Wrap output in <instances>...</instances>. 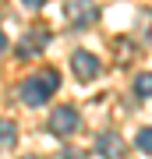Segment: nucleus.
<instances>
[{
	"mask_svg": "<svg viewBox=\"0 0 152 159\" xmlns=\"http://www.w3.org/2000/svg\"><path fill=\"white\" fill-rule=\"evenodd\" d=\"M57 85H60V74L57 71H39L35 78H28L21 85V99L28 102V106H39V102H46L57 92Z\"/></svg>",
	"mask_w": 152,
	"mask_h": 159,
	"instance_id": "f257e3e1",
	"label": "nucleus"
},
{
	"mask_svg": "<svg viewBox=\"0 0 152 159\" xmlns=\"http://www.w3.org/2000/svg\"><path fill=\"white\" fill-rule=\"evenodd\" d=\"M50 127L57 131V134H74V131L81 127V117L74 106H57L53 117H50Z\"/></svg>",
	"mask_w": 152,
	"mask_h": 159,
	"instance_id": "f03ea898",
	"label": "nucleus"
},
{
	"mask_svg": "<svg viewBox=\"0 0 152 159\" xmlns=\"http://www.w3.org/2000/svg\"><path fill=\"white\" fill-rule=\"evenodd\" d=\"M71 71L78 74V78H96L99 74V57H92L89 50H78L71 57Z\"/></svg>",
	"mask_w": 152,
	"mask_h": 159,
	"instance_id": "7ed1b4c3",
	"label": "nucleus"
},
{
	"mask_svg": "<svg viewBox=\"0 0 152 159\" xmlns=\"http://www.w3.org/2000/svg\"><path fill=\"white\" fill-rule=\"evenodd\" d=\"M71 18H74V25H89V21H96V4L92 0H71Z\"/></svg>",
	"mask_w": 152,
	"mask_h": 159,
	"instance_id": "20e7f679",
	"label": "nucleus"
},
{
	"mask_svg": "<svg viewBox=\"0 0 152 159\" xmlns=\"http://www.w3.org/2000/svg\"><path fill=\"white\" fill-rule=\"evenodd\" d=\"M99 148H103V156H110V159H113V156H120V152H124V142H120L113 131H106V134L99 138Z\"/></svg>",
	"mask_w": 152,
	"mask_h": 159,
	"instance_id": "39448f33",
	"label": "nucleus"
},
{
	"mask_svg": "<svg viewBox=\"0 0 152 159\" xmlns=\"http://www.w3.org/2000/svg\"><path fill=\"white\" fill-rule=\"evenodd\" d=\"M18 142V131H14V124H0V148H11Z\"/></svg>",
	"mask_w": 152,
	"mask_h": 159,
	"instance_id": "423d86ee",
	"label": "nucleus"
},
{
	"mask_svg": "<svg viewBox=\"0 0 152 159\" xmlns=\"http://www.w3.org/2000/svg\"><path fill=\"white\" fill-rule=\"evenodd\" d=\"M135 92H138V96H152V71H149V74H138Z\"/></svg>",
	"mask_w": 152,
	"mask_h": 159,
	"instance_id": "0eeeda50",
	"label": "nucleus"
},
{
	"mask_svg": "<svg viewBox=\"0 0 152 159\" xmlns=\"http://www.w3.org/2000/svg\"><path fill=\"white\" fill-rule=\"evenodd\" d=\"M138 148H141V152H149V156H152V127L138 131Z\"/></svg>",
	"mask_w": 152,
	"mask_h": 159,
	"instance_id": "6e6552de",
	"label": "nucleus"
},
{
	"mask_svg": "<svg viewBox=\"0 0 152 159\" xmlns=\"http://www.w3.org/2000/svg\"><path fill=\"white\" fill-rule=\"evenodd\" d=\"M32 50L39 53V50H43V43L35 39V35H25V43H21V53H25V57H28V53H32Z\"/></svg>",
	"mask_w": 152,
	"mask_h": 159,
	"instance_id": "1a4fd4ad",
	"label": "nucleus"
},
{
	"mask_svg": "<svg viewBox=\"0 0 152 159\" xmlns=\"http://www.w3.org/2000/svg\"><path fill=\"white\" fill-rule=\"evenodd\" d=\"M7 53V39H4V32H0V57Z\"/></svg>",
	"mask_w": 152,
	"mask_h": 159,
	"instance_id": "9d476101",
	"label": "nucleus"
},
{
	"mask_svg": "<svg viewBox=\"0 0 152 159\" xmlns=\"http://www.w3.org/2000/svg\"><path fill=\"white\" fill-rule=\"evenodd\" d=\"M25 4H28V7H43L46 0H25Z\"/></svg>",
	"mask_w": 152,
	"mask_h": 159,
	"instance_id": "9b49d317",
	"label": "nucleus"
},
{
	"mask_svg": "<svg viewBox=\"0 0 152 159\" xmlns=\"http://www.w3.org/2000/svg\"><path fill=\"white\" fill-rule=\"evenodd\" d=\"M64 156H67V159H78V156H81V152H64Z\"/></svg>",
	"mask_w": 152,
	"mask_h": 159,
	"instance_id": "f8f14e48",
	"label": "nucleus"
},
{
	"mask_svg": "<svg viewBox=\"0 0 152 159\" xmlns=\"http://www.w3.org/2000/svg\"><path fill=\"white\" fill-rule=\"evenodd\" d=\"M21 159H39V156H21Z\"/></svg>",
	"mask_w": 152,
	"mask_h": 159,
	"instance_id": "ddd939ff",
	"label": "nucleus"
}]
</instances>
